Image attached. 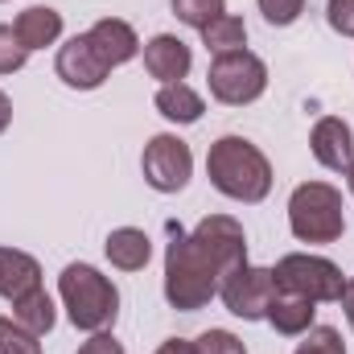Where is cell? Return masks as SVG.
I'll return each mask as SVG.
<instances>
[{"instance_id":"obj_1","label":"cell","mask_w":354,"mask_h":354,"mask_svg":"<svg viewBox=\"0 0 354 354\" xmlns=\"http://www.w3.org/2000/svg\"><path fill=\"white\" fill-rule=\"evenodd\" d=\"M248 264V231L231 214L202 218L189 235L174 227L165 248V301L181 313H198L218 297L231 268Z\"/></svg>"},{"instance_id":"obj_19","label":"cell","mask_w":354,"mask_h":354,"mask_svg":"<svg viewBox=\"0 0 354 354\" xmlns=\"http://www.w3.org/2000/svg\"><path fill=\"white\" fill-rule=\"evenodd\" d=\"M12 317H17L29 334H37V338H46V334L58 326V309H54V297H50L46 288H33L29 297L12 301Z\"/></svg>"},{"instance_id":"obj_28","label":"cell","mask_w":354,"mask_h":354,"mask_svg":"<svg viewBox=\"0 0 354 354\" xmlns=\"http://www.w3.org/2000/svg\"><path fill=\"white\" fill-rule=\"evenodd\" d=\"M153 354H194V342L189 338H165Z\"/></svg>"},{"instance_id":"obj_29","label":"cell","mask_w":354,"mask_h":354,"mask_svg":"<svg viewBox=\"0 0 354 354\" xmlns=\"http://www.w3.org/2000/svg\"><path fill=\"white\" fill-rule=\"evenodd\" d=\"M8 124H12V99L0 91V136L8 132Z\"/></svg>"},{"instance_id":"obj_9","label":"cell","mask_w":354,"mask_h":354,"mask_svg":"<svg viewBox=\"0 0 354 354\" xmlns=\"http://www.w3.org/2000/svg\"><path fill=\"white\" fill-rule=\"evenodd\" d=\"M54 71H58V79H62L71 91H99L107 79H111V66L95 54V46L87 41V33H75L71 41L58 46Z\"/></svg>"},{"instance_id":"obj_17","label":"cell","mask_w":354,"mask_h":354,"mask_svg":"<svg viewBox=\"0 0 354 354\" xmlns=\"http://www.w3.org/2000/svg\"><path fill=\"white\" fill-rule=\"evenodd\" d=\"M153 107L169 120V124H198L206 115V99L189 83H161L153 95Z\"/></svg>"},{"instance_id":"obj_7","label":"cell","mask_w":354,"mask_h":354,"mask_svg":"<svg viewBox=\"0 0 354 354\" xmlns=\"http://www.w3.org/2000/svg\"><path fill=\"white\" fill-rule=\"evenodd\" d=\"M140 174L157 194H177L194 177V153L177 132H157L140 153Z\"/></svg>"},{"instance_id":"obj_27","label":"cell","mask_w":354,"mask_h":354,"mask_svg":"<svg viewBox=\"0 0 354 354\" xmlns=\"http://www.w3.org/2000/svg\"><path fill=\"white\" fill-rule=\"evenodd\" d=\"M79 354H124V346H120V338L111 330H99V334H91L87 342L79 346Z\"/></svg>"},{"instance_id":"obj_11","label":"cell","mask_w":354,"mask_h":354,"mask_svg":"<svg viewBox=\"0 0 354 354\" xmlns=\"http://www.w3.org/2000/svg\"><path fill=\"white\" fill-rule=\"evenodd\" d=\"M189 66H194V50L177 33H157V37L145 41V71H149V79H157V83H185Z\"/></svg>"},{"instance_id":"obj_18","label":"cell","mask_w":354,"mask_h":354,"mask_svg":"<svg viewBox=\"0 0 354 354\" xmlns=\"http://www.w3.org/2000/svg\"><path fill=\"white\" fill-rule=\"evenodd\" d=\"M202 46H206L210 58L248 50V21H243L239 12H223L218 21H210V25L202 29Z\"/></svg>"},{"instance_id":"obj_23","label":"cell","mask_w":354,"mask_h":354,"mask_svg":"<svg viewBox=\"0 0 354 354\" xmlns=\"http://www.w3.org/2000/svg\"><path fill=\"white\" fill-rule=\"evenodd\" d=\"M25 62H29V50L21 46L17 29L0 25V75H17V71H25Z\"/></svg>"},{"instance_id":"obj_6","label":"cell","mask_w":354,"mask_h":354,"mask_svg":"<svg viewBox=\"0 0 354 354\" xmlns=\"http://www.w3.org/2000/svg\"><path fill=\"white\" fill-rule=\"evenodd\" d=\"M206 87H210V99H218L227 107H248L268 91V66L252 50L218 54V58H210Z\"/></svg>"},{"instance_id":"obj_26","label":"cell","mask_w":354,"mask_h":354,"mask_svg":"<svg viewBox=\"0 0 354 354\" xmlns=\"http://www.w3.org/2000/svg\"><path fill=\"white\" fill-rule=\"evenodd\" d=\"M326 21L334 33L354 37V0H326Z\"/></svg>"},{"instance_id":"obj_15","label":"cell","mask_w":354,"mask_h":354,"mask_svg":"<svg viewBox=\"0 0 354 354\" xmlns=\"http://www.w3.org/2000/svg\"><path fill=\"white\" fill-rule=\"evenodd\" d=\"M12 29H17V37H21V46L29 54L46 50V46H58V37H62V12L50 8V4H33L25 12H17Z\"/></svg>"},{"instance_id":"obj_30","label":"cell","mask_w":354,"mask_h":354,"mask_svg":"<svg viewBox=\"0 0 354 354\" xmlns=\"http://www.w3.org/2000/svg\"><path fill=\"white\" fill-rule=\"evenodd\" d=\"M342 309H346V322H351V334H354V276L346 280V292H342Z\"/></svg>"},{"instance_id":"obj_14","label":"cell","mask_w":354,"mask_h":354,"mask_svg":"<svg viewBox=\"0 0 354 354\" xmlns=\"http://www.w3.org/2000/svg\"><path fill=\"white\" fill-rule=\"evenodd\" d=\"M313 317H317V305L309 297H297V292H280L276 288L264 322L276 334H284V338H301L305 330H313Z\"/></svg>"},{"instance_id":"obj_21","label":"cell","mask_w":354,"mask_h":354,"mask_svg":"<svg viewBox=\"0 0 354 354\" xmlns=\"http://www.w3.org/2000/svg\"><path fill=\"white\" fill-rule=\"evenodd\" d=\"M0 354H41V342L17 317H0Z\"/></svg>"},{"instance_id":"obj_2","label":"cell","mask_w":354,"mask_h":354,"mask_svg":"<svg viewBox=\"0 0 354 354\" xmlns=\"http://www.w3.org/2000/svg\"><path fill=\"white\" fill-rule=\"evenodd\" d=\"M206 177L223 198L243 206H256L272 194V161L248 136H218L206 153Z\"/></svg>"},{"instance_id":"obj_25","label":"cell","mask_w":354,"mask_h":354,"mask_svg":"<svg viewBox=\"0 0 354 354\" xmlns=\"http://www.w3.org/2000/svg\"><path fill=\"white\" fill-rule=\"evenodd\" d=\"M256 4H260V12H264V21L272 29H288L305 12V0H256Z\"/></svg>"},{"instance_id":"obj_20","label":"cell","mask_w":354,"mask_h":354,"mask_svg":"<svg viewBox=\"0 0 354 354\" xmlns=\"http://www.w3.org/2000/svg\"><path fill=\"white\" fill-rule=\"evenodd\" d=\"M169 8H174V17L181 25H189V29L202 33L210 21H218L227 12V0H169Z\"/></svg>"},{"instance_id":"obj_4","label":"cell","mask_w":354,"mask_h":354,"mask_svg":"<svg viewBox=\"0 0 354 354\" xmlns=\"http://www.w3.org/2000/svg\"><path fill=\"white\" fill-rule=\"evenodd\" d=\"M288 231L301 243H338L346 235L342 189L330 181H301L288 194Z\"/></svg>"},{"instance_id":"obj_32","label":"cell","mask_w":354,"mask_h":354,"mask_svg":"<svg viewBox=\"0 0 354 354\" xmlns=\"http://www.w3.org/2000/svg\"><path fill=\"white\" fill-rule=\"evenodd\" d=\"M0 4H4V0H0Z\"/></svg>"},{"instance_id":"obj_3","label":"cell","mask_w":354,"mask_h":354,"mask_svg":"<svg viewBox=\"0 0 354 354\" xmlns=\"http://www.w3.org/2000/svg\"><path fill=\"white\" fill-rule=\"evenodd\" d=\"M58 297L62 309L71 317L75 330L99 334L111 330L120 317V288L111 284V276H103L95 264H66L58 276Z\"/></svg>"},{"instance_id":"obj_31","label":"cell","mask_w":354,"mask_h":354,"mask_svg":"<svg viewBox=\"0 0 354 354\" xmlns=\"http://www.w3.org/2000/svg\"><path fill=\"white\" fill-rule=\"evenodd\" d=\"M346 185H351V194H354V165L346 169Z\"/></svg>"},{"instance_id":"obj_10","label":"cell","mask_w":354,"mask_h":354,"mask_svg":"<svg viewBox=\"0 0 354 354\" xmlns=\"http://www.w3.org/2000/svg\"><path fill=\"white\" fill-rule=\"evenodd\" d=\"M309 153L317 157L322 169L330 174H346L354 165V128L342 115H322L309 132Z\"/></svg>"},{"instance_id":"obj_16","label":"cell","mask_w":354,"mask_h":354,"mask_svg":"<svg viewBox=\"0 0 354 354\" xmlns=\"http://www.w3.org/2000/svg\"><path fill=\"white\" fill-rule=\"evenodd\" d=\"M103 252H107L111 268H120V272H140V268L153 260V239H149L140 227H115V231L107 235Z\"/></svg>"},{"instance_id":"obj_24","label":"cell","mask_w":354,"mask_h":354,"mask_svg":"<svg viewBox=\"0 0 354 354\" xmlns=\"http://www.w3.org/2000/svg\"><path fill=\"white\" fill-rule=\"evenodd\" d=\"M194 354H248V346L231 330H206L194 338Z\"/></svg>"},{"instance_id":"obj_22","label":"cell","mask_w":354,"mask_h":354,"mask_svg":"<svg viewBox=\"0 0 354 354\" xmlns=\"http://www.w3.org/2000/svg\"><path fill=\"white\" fill-rule=\"evenodd\" d=\"M297 354H346V342H342V334L334 326H313V330L301 334Z\"/></svg>"},{"instance_id":"obj_13","label":"cell","mask_w":354,"mask_h":354,"mask_svg":"<svg viewBox=\"0 0 354 354\" xmlns=\"http://www.w3.org/2000/svg\"><path fill=\"white\" fill-rule=\"evenodd\" d=\"M33 288H41V264L21 248H0V297L12 305Z\"/></svg>"},{"instance_id":"obj_5","label":"cell","mask_w":354,"mask_h":354,"mask_svg":"<svg viewBox=\"0 0 354 354\" xmlns=\"http://www.w3.org/2000/svg\"><path fill=\"white\" fill-rule=\"evenodd\" d=\"M276 288L280 292H297V297H309L313 305H330V301H342L346 292V276L342 268L326 256H313V252H288L280 256L276 268Z\"/></svg>"},{"instance_id":"obj_8","label":"cell","mask_w":354,"mask_h":354,"mask_svg":"<svg viewBox=\"0 0 354 354\" xmlns=\"http://www.w3.org/2000/svg\"><path fill=\"white\" fill-rule=\"evenodd\" d=\"M276 297V276L272 268H256V264H239L231 268L218 284V301L227 305V313L243 317V322H264L268 305Z\"/></svg>"},{"instance_id":"obj_12","label":"cell","mask_w":354,"mask_h":354,"mask_svg":"<svg viewBox=\"0 0 354 354\" xmlns=\"http://www.w3.org/2000/svg\"><path fill=\"white\" fill-rule=\"evenodd\" d=\"M87 41L95 46V54L115 71V66H128L145 46H140V37H136V29L128 25V21H120V17H99L95 25L87 29Z\"/></svg>"}]
</instances>
